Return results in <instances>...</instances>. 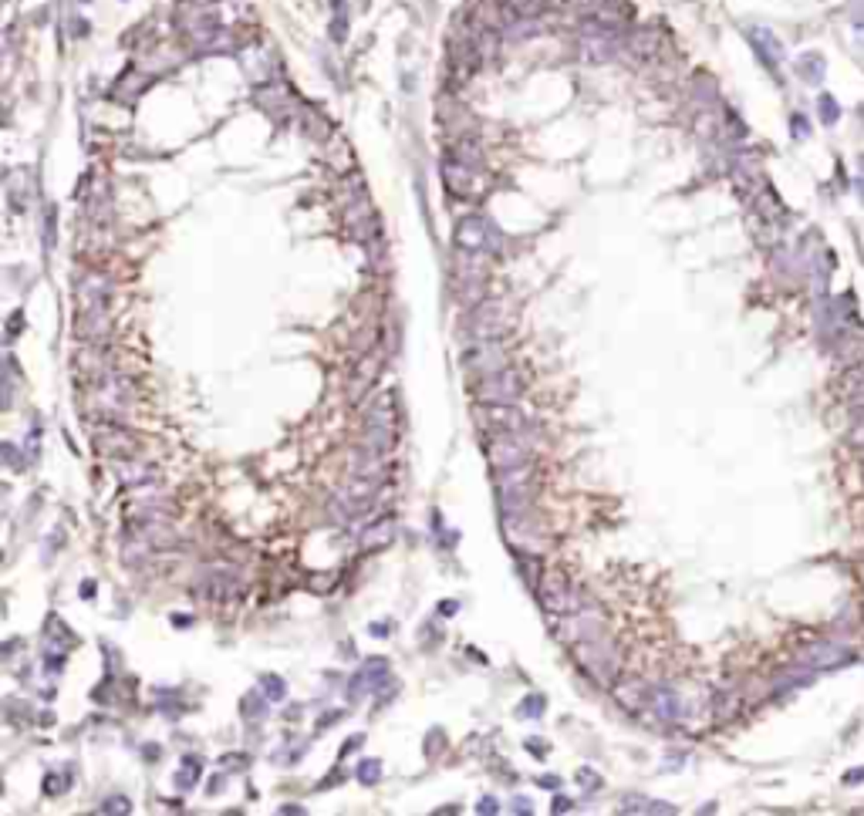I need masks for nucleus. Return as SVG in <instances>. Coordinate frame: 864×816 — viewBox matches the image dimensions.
<instances>
[{"mask_svg": "<svg viewBox=\"0 0 864 816\" xmlns=\"http://www.w3.org/2000/svg\"><path fill=\"white\" fill-rule=\"evenodd\" d=\"M571 654H574V661L595 678V682L601 685H611L618 675V668H621V658H618V647L611 645V638L601 631V634H591V638H584V641H577V645H571Z\"/></svg>", "mask_w": 864, "mask_h": 816, "instance_id": "obj_1", "label": "nucleus"}, {"mask_svg": "<svg viewBox=\"0 0 864 816\" xmlns=\"http://www.w3.org/2000/svg\"><path fill=\"white\" fill-rule=\"evenodd\" d=\"M534 466H520V469H507L497 473V499L503 520H520L530 516V503H534Z\"/></svg>", "mask_w": 864, "mask_h": 816, "instance_id": "obj_2", "label": "nucleus"}, {"mask_svg": "<svg viewBox=\"0 0 864 816\" xmlns=\"http://www.w3.org/2000/svg\"><path fill=\"white\" fill-rule=\"evenodd\" d=\"M577 44H581V55L588 57V61H611L621 51V31H618V24L591 17L581 24Z\"/></svg>", "mask_w": 864, "mask_h": 816, "instance_id": "obj_3", "label": "nucleus"}, {"mask_svg": "<svg viewBox=\"0 0 864 816\" xmlns=\"http://www.w3.org/2000/svg\"><path fill=\"white\" fill-rule=\"evenodd\" d=\"M510 307L503 301H480L466 317V334L473 341H497L510 331Z\"/></svg>", "mask_w": 864, "mask_h": 816, "instance_id": "obj_4", "label": "nucleus"}, {"mask_svg": "<svg viewBox=\"0 0 864 816\" xmlns=\"http://www.w3.org/2000/svg\"><path fill=\"white\" fill-rule=\"evenodd\" d=\"M486 459L493 466V473H507V469H520L530 462V445L514 432H493L486 442Z\"/></svg>", "mask_w": 864, "mask_h": 816, "instance_id": "obj_5", "label": "nucleus"}, {"mask_svg": "<svg viewBox=\"0 0 864 816\" xmlns=\"http://www.w3.org/2000/svg\"><path fill=\"white\" fill-rule=\"evenodd\" d=\"M392 442H395V415H392V399L385 395L365 418V445L368 452L385 456L392 449Z\"/></svg>", "mask_w": 864, "mask_h": 816, "instance_id": "obj_6", "label": "nucleus"}, {"mask_svg": "<svg viewBox=\"0 0 864 816\" xmlns=\"http://www.w3.org/2000/svg\"><path fill=\"white\" fill-rule=\"evenodd\" d=\"M520 392H523V381H520L510 368L493 371V375H483V378L476 381V399H480L483 405H507V401H517Z\"/></svg>", "mask_w": 864, "mask_h": 816, "instance_id": "obj_7", "label": "nucleus"}, {"mask_svg": "<svg viewBox=\"0 0 864 816\" xmlns=\"http://www.w3.org/2000/svg\"><path fill=\"white\" fill-rule=\"evenodd\" d=\"M537 597H540V608L547 610L551 617H557V614H571V610L581 608V601L574 597L571 584L564 580V573H547V577L537 584Z\"/></svg>", "mask_w": 864, "mask_h": 816, "instance_id": "obj_8", "label": "nucleus"}, {"mask_svg": "<svg viewBox=\"0 0 864 816\" xmlns=\"http://www.w3.org/2000/svg\"><path fill=\"white\" fill-rule=\"evenodd\" d=\"M456 247L462 253H486V250L500 247V233L483 216H466L456 227Z\"/></svg>", "mask_w": 864, "mask_h": 816, "instance_id": "obj_9", "label": "nucleus"}, {"mask_svg": "<svg viewBox=\"0 0 864 816\" xmlns=\"http://www.w3.org/2000/svg\"><path fill=\"white\" fill-rule=\"evenodd\" d=\"M476 415H480L483 425H490V432H514V436L527 432V418L520 415V408L514 401H507V405H480Z\"/></svg>", "mask_w": 864, "mask_h": 816, "instance_id": "obj_10", "label": "nucleus"}, {"mask_svg": "<svg viewBox=\"0 0 864 816\" xmlns=\"http://www.w3.org/2000/svg\"><path fill=\"white\" fill-rule=\"evenodd\" d=\"M466 368H473L476 375H493L507 368V351L497 348V341H476V348L466 355Z\"/></svg>", "mask_w": 864, "mask_h": 816, "instance_id": "obj_11", "label": "nucleus"}, {"mask_svg": "<svg viewBox=\"0 0 864 816\" xmlns=\"http://www.w3.org/2000/svg\"><path fill=\"white\" fill-rule=\"evenodd\" d=\"M749 41H753L760 61H763L767 68H777V61L784 57V44L773 38V31H767V27H749Z\"/></svg>", "mask_w": 864, "mask_h": 816, "instance_id": "obj_12", "label": "nucleus"}, {"mask_svg": "<svg viewBox=\"0 0 864 816\" xmlns=\"http://www.w3.org/2000/svg\"><path fill=\"white\" fill-rule=\"evenodd\" d=\"M649 705H652V712L658 715V719H665V722L682 719V702H679V695H675V692L655 688L652 699H649Z\"/></svg>", "mask_w": 864, "mask_h": 816, "instance_id": "obj_13", "label": "nucleus"}, {"mask_svg": "<svg viewBox=\"0 0 864 816\" xmlns=\"http://www.w3.org/2000/svg\"><path fill=\"white\" fill-rule=\"evenodd\" d=\"M618 702L625 705L628 712H642V705H649V699H652V692H649V685L645 682H625L615 688Z\"/></svg>", "mask_w": 864, "mask_h": 816, "instance_id": "obj_14", "label": "nucleus"}, {"mask_svg": "<svg viewBox=\"0 0 864 816\" xmlns=\"http://www.w3.org/2000/svg\"><path fill=\"white\" fill-rule=\"evenodd\" d=\"M621 810L625 813H675V806L655 803V799H645V796H625L621 799Z\"/></svg>", "mask_w": 864, "mask_h": 816, "instance_id": "obj_15", "label": "nucleus"}, {"mask_svg": "<svg viewBox=\"0 0 864 816\" xmlns=\"http://www.w3.org/2000/svg\"><path fill=\"white\" fill-rule=\"evenodd\" d=\"M824 57L821 55H804L800 61H797V75L804 78V81H810V85H817V81H824Z\"/></svg>", "mask_w": 864, "mask_h": 816, "instance_id": "obj_16", "label": "nucleus"}, {"mask_svg": "<svg viewBox=\"0 0 864 816\" xmlns=\"http://www.w3.org/2000/svg\"><path fill=\"white\" fill-rule=\"evenodd\" d=\"M547 7V0H507V14L514 17H537Z\"/></svg>", "mask_w": 864, "mask_h": 816, "instance_id": "obj_17", "label": "nucleus"}, {"mask_svg": "<svg viewBox=\"0 0 864 816\" xmlns=\"http://www.w3.org/2000/svg\"><path fill=\"white\" fill-rule=\"evenodd\" d=\"M810 661L814 664H824V668H830V664H837V661H844L847 654L841 651V647H834V645H817L810 654H807Z\"/></svg>", "mask_w": 864, "mask_h": 816, "instance_id": "obj_18", "label": "nucleus"}, {"mask_svg": "<svg viewBox=\"0 0 864 816\" xmlns=\"http://www.w3.org/2000/svg\"><path fill=\"white\" fill-rule=\"evenodd\" d=\"M817 105H821V122H824V125H834V122L841 118V112H837V101H834L830 95H824Z\"/></svg>", "mask_w": 864, "mask_h": 816, "instance_id": "obj_19", "label": "nucleus"}, {"mask_svg": "<svg viewBox=\"0 0 864 816\" xmlns=\"http://www.w3.org/2000/svg\"><path fill=\"white\" fill-rule=\"evenodd\" d=\"M847 405H851V408H858V412H864V375H858V378L851 381V395H847Z\"/></svg>", "mask_w": 864, "mask_h": 816, "instance_id": "obj_20", "label": "nucleus"}, {"mask_svg": "<svg viewBox=\"0 0 864 816\" xmlns=\"http://www.w3.org/2000/svg\"><path fill=\"white\" fill-rule=\"evenodd\" d=\"M378 776H382V766H378L375 759H368V762L358 766V779H362V782H375Z\"/></svg>", "mask_w": 864, "mask_h": 816, "instance_id": "obj_21", "label": "nucleus"}, {"mask_svg": "<svg viewBox=\"0 0 864 816\" xmlns=\"http://www.w3.org/2000/svg\"><path fill=\"white\" fill-rule=\"evenodd\" d=\"M264 688H267L270 702H281L284 699V682L281 678H264Z\"/></svg>", "mask_w": 864, "mask_h": 816, "instance_id": "obj_22", "label": "nucleus"}, {"mask_svg": "<svg viewBox=\"0 0 864 816\" xmlns=\"http://www.w3.org/2000/svg\"><path fill=\"white\" fill-rule=\"evenodd\" d=\"M105 813L112 810V813H129V799L125 796H115V799H105V806H101Z\"/></svg>", "mask_w": 864, "mask_h": 816, "instance_id": "obj_23", "label": "nucleus"}, {"mask_svg": "<svg viewBox=\"0 0 864 816\" xmlns=\"http://www.w3.org/2000/svg\"><path fill=\"white\" fill-rule=\"evenodd\" d=\"M523 715H544V699H537V695H530V702H523V708H520Z\"/></svg>", "mask_w": 864, "mask_h": 816, "instance_id": "obj_24", "label": "nucleus"}, {"mask_svg": "<svg viewBox=\"0 0 864 816\" xmlns=\"http://www.w3.org/2000/svg\"><path fill=\"white\" fill-rule=\"evenodd\" d=\"M851 445H864V412L858 415V422H854V429H851Z\"/></svg>", "mask_w": 864, "mask_h": 816, "instance_id": "obj_25", "label": "nucleus"}, {"mask_svg": "<svg viewBox=\"0 0 864 816\" xmlns=\"http://www.w3.org/2000/svg\"><path fill=\"white\" fill-rule=\"evenodd\" d=\"M260 708H264V705H260V695H247V705H243V712H247V715H257Z\"/></svg>", "mask_w": 864, "mask_h": 816, "instance_id": "obj_26", "label": "nucleus"}, {"mask_svg": "<svg viewBox=\"0 0 864 816\" xmlns=\"http://www.w3.org/2000/svg\"><path fill=\"white\" fill-rule=\"evenodd\" d=\"M793 135H800V138H807V122H804V115H793Z\"/></svg>", "mask_w": 864, "mask_h": 816, "instance_id": "obj_27", "label": "nucleus"}, {"mask_svg": "<svg viewBox=\"0 0 864 816\" xmlns=\"http://www.w3.org/2000/svg\"><path fill=\"white\" fill-rule=\"evenodd\" d=\"M581 786H584V789L597 786V776H591V773H581Z\"/></svg>", "mask_w": 864, "mask_h": 816, "instance_id": "obj_28", "label": "nucleus"}, {"mask_svg": "<svg viewBox=\"0 0 864 816\" xmlns=\"http://www.w3.org/2000/svg\"><path fill=\"white\" fill-rule=\"evenodd\" d=\"M480 813H497V799H483V803H480Z\"/></svg>", "mask_w": 864, "mask_h": 816, "instance_id": "obj_29", "label": "nucleus"}, {"mask_svg": "<svg viewBox=\"0 0 864 816\" xmlns=\"http://www.w3.org/2000/svg\"><path fill=\"white\" fill-rule=\"evenodd\" d=\"M564 810H571V799H557L554 803V813H564Z\"/></svg>", "mask_w": 864, "mask_h": 816, "instance_id": "obj_30", "label": "nucleus"}, {"mask_svg": "<svg viewBox=\"0 0 864 816\" xmlns=\"http://www.w3.org/2000/svg\"><path fill=\"white\" fill-rule=\"evenodd\" d=\"M861 776H864V769H858V773H847L844 782H861Z\"/></svg>", "mask_w": 864, "mask_h": 816, "instance_id": "obj_31", "label": "nucleus"}, {"mask_svg": "<svg viewBox=\"0 0 864 816\" xmlns=\"http://www.w3.org/2000/svg\"><path fill=\"white\" fill-rule=\"evenodd\" d=\"M861 469H864V456H861Z\"/></svg>", "mask_w": 864, "mask_h": 816, "instance_id": "obj_32", "label": "nucleus"}]
</instances>
